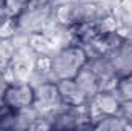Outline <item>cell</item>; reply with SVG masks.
<instances>
[{
  "label": "cell",
  "mask_w": 132,
  "mask_h": 131,
  "mask_svg": "<svg viewBox=\"0 0 132 131\" xmlns=\"http://www.w3.org/2000/svg\"><path fill=\"white\" fill-rule=\"evenodd\" d=\"M89 56L81 45L69 43L60 48L54 57H51V76L52 80L75 79L77 74L88 63Z\"/></svg>",
  "instance_id": "1"
},
{
  "label": "cell",
  "mask_w": 132,
  "mask_h": 131,
  "mask_svg": "<svg viewBox=\"0 0 132 131\" xmlns=\"http://www.w3.org/2000/svg\"><path fill=\"white\" fill-rule=\"evenodd\" d=\"M34 108L40 113V116L51 117L54 116L60 108H63L65 102L60 96L57 82H42L34 85Z\"/></svg>",
  "instance_id": "2"
},
{
  "label": "cell",
  "mask_w": 132,
  "mask_h": 131,
  "mask_svg": "<svg viewBox=\"0 0 132 131\" xmlns=\"http://www.w3.org/2000/svg\"><path fill=\"white\" fill-rule=\"evenodd\" d=\"M49 20H54V11L48 6H28L19 17H17V26L19 34H38L45 33V28L48 26Z\"/></svg>",
  "instance_id": "3"
},
{
  "label": "cell",
  "mask_w": 132,
  "mask_h": 131,
  "mask_svg": "<svg viewBox=\"0 0 132 131\" xmlns=\"http://www.w3.org/2000/svg\"><path fill=\"white\" fill-rule=\"evenodd\" d=\"M88 108L92 123L95 125L103 117L120 113L121 99L118 97L115 91H100L88 100Z\"/></svg>",
  "instance_id": "4"
},
{
  "label": "cell",
  "mask_w": 132,
  "mask_h": 131,
  "mask_svg": "<svg viewBox=\"0 0 132 131\" xmlns=\"http://www.w3.org/2000/svg\"><path fill=\"white\" fill-rule=\"evenodd\" d=\"M5 103L15 111L31 106L34 103V85L29 82H11L5 96Z\"/></svg>",
  "instance_id": "5"
},
{
  "label": "cell",
  "mask_w": 132,
  "mask_h": 131,
  "mask_svg": "<svg viewBox=\"0 0 132 131\" xmlns=\"http://www.w3.org/2000/svg\"><path fill=\"white\" fill-rule=\"evenodd\" d=\"M57 86L65 105H83V103H88L89 100L75 79L57 80Z\"/></svg>",
  "instance_id": "6"
},
{
  "label": "cell",
  "mask_w": 132,
  "mask_h": 131,
  "mask_svg": "<svg viewBox=\"0 0 132 131\" xmlns=\"http://www.w3.org/2000/svg\"><path fill=\"white\" fill-rule=\"evenodd\" d=\"M95 130H132V123L121 116V113L103 117L94 125Z\"/></svg>",
  "instance_id": "7"
},
{
  "label": "cell",
  "mask_w": 132,
  "mask_h": 131,
  "mask_svg": "<svg viewBox=\"0 0 132 131\" xmlns=\"http://www.w3.org/2000/svg\"><path fill=\"white\" fill-rule=\"evenodd\" d=\"M115 93L118 94V97L121 99V102L132 100V71L118 77V83H117Z\"/></svg>",
  "instance_id": "8"
},
{
  "label": "cell",
  "mask_w": 132,
  "mask_h": 131,
  "mask_svg": "<svg viewBox=\"0 0 132 131\" xmlns=\"http://www.w3.org/2000/svg\"><path fill=\"white\" fill-rule=\"evenodd\" d=\"M15 110L9 105H0V130H14L15 127Z\"/></svg>",
  "instance_id": "9"
},
{
  "label": "cell",
  "mask_w": 132,
  "mask_h": 131,
  "mask_svg": "<svg viewBox=\"0 0 132 131\" xmlns=\"http://www.w3.org/2000/svg\"><path fill=\"white\" fill-rule=\"evenodd\" d=\"M28 6H29V0H6L5 2L6 12L14 19H17Z\"/></svg>",
  "instance_id": "10"
},
{
  "label": "cell",
  "mask_w": 132,
  "mask_h": 131,
  "mask_svg": "<svg viewBox=\"0 0 132 131\" xmlns=\"http://www.w3.org/2000/svg\"><path fill=\"white\" fill-rule=\"evenodd\" d=\"M9 83H11V79L5 72H0V105L5 103V96H6Z\"/></svg>",
  "instance_id": "11"
},
{
  "label": "cell",
  "mask_w": 132,
  "mask_h": 131,
  "mask_svg": "<svg viewBox=\"0 0 132 131\" xmlns=\"http://www.w3.org/2000/svg\"><path fill=\"white\" fill-rule=\"evenodd\" d=\"M120 113H121L123 117H126V119L132 123V100H125V102H121Z\"/></svg>",
  "instance_id": "12"
},
{
  "label": "cell",
  "mask_w": 132,
  "mask_h": 131,
  "mask_svg": "<svg viewBox=\"0 0 132 131\" xmlns=\"http://www.w3.org/2000/svg\"><path fill=\"white\" fill-rule=\"evenodd\" d=\"M51 0H29V6H48Z\"/></svg>",
  "instance_id": "13"
},
{
  "label": "cell",
  "mask_w": 132,
  "mask_h": 131,
  "mask_svg": "<svg viewBox=\"0 0 132 131\" xmlns=\"http://www.w3.org/2000/svg\"><path fill=\"white\" fill-rule=\"evenodd\" d=\"M11 16L6 12V9H5V6H0V25L5 22V20H8Z\"/></svg>",
  "instance_id": "14"
},
{
  "label": "cell",
  "mask_w": 132,
  "mask_h": 131,
  "mask_svg": "<svg viewBox=\"0 0 132 131\" xmlns=\"http://www.w3.org/2000/svg\"><path fill=\"white\" fill-rule=\"evenodd\" d=\"M5 2L6 0H0V6H5Z\"/></svg>",
  "instance_id": "15"
}]
</instances>
